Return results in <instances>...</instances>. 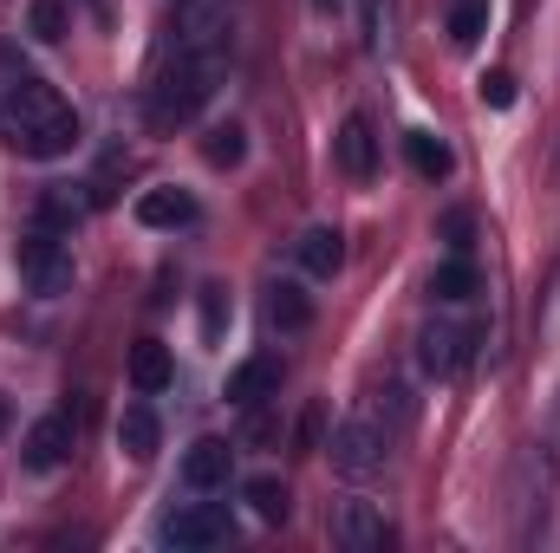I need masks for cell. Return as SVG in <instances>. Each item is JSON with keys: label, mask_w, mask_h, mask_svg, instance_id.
Segmentation results:
<instances>
[{"label": "cell", "mask_w": 560, "mask_h": 553, "mask_svg": "<svg viewBox=\"0 0 560 553\" xmlns=\"http://www.w3.org/2000/svg\"><path fill=\"white\" fill-rule=\"evenodd\" d=\"M0 138L13 143L20 156L52 163V156H66V150L79 143V118H72V105H66L46 79L20 72V79L0 85Z\"/></svg>", "instance_id": "6da1fadb"}, {"label": "cell", "mask_w": 560, "mask_h": 553, "mask_svg": "<svg viewBox=\"0 0 560 553\" xmlns=\"http://www.w3.org/2000/svg\"><path fill=\"white\" fill-rule=\"evenodd\" d=\"M222 72H229V52H176V59L163 66V79L150 85V105H143L150 131H176V125H189V118L215 98Z\"/></svg>", "instance_id": "7a4b0ae2"}, {"label": "cell", "mask_w": 560, "mask_h": 553, "mask_svg": "<svg viewBox=\"0 0 560 553\" xmlns=\"http://www.w3.org/2000/svg\"><path fill=\"white\" fill-rule=\"evenodd\" d=\"M392 436H398V430H392L385 416L372 411V404H359V411L332 430V443H326V449H332V469H339V475H352V482L378 475V469H385V456H392Z\"/></svg>", "instance_id": "3957f363"}, {"label": "cell", "mask_w": 560, "mask_h": 553, "mask_svg": "<svg viewBox=\"0 0 560 553\" xmlns=\"http://www.w3.org/2000/svg\"><path fill=\"white\" fill-rule=\"evenodd\" d=\"M13 261H20L26 293H39V299H59V293H72V255L59 248V235H52V228H33V235L13 248Z\"/></svg>", "instance_id": "277c9868"}, {"label": "cell", "mask_w": 560, "mask_h": 553, "mask_svg": "<svg viewBox=\"0 0 560 553\" xmlns=\"http://www.w3.org/2000/svg\"><path fill=\"white\" fill-rule=\"evenodd\" d=\"M229 534H235V521H229L222 502H189V508H176V515L163 521V548H183V553L222 548Z\"/></svg>", "instance_id": "5b68a950"}, {"label": "cell", "mask_w": 560, "mask_h": 553, "mask_svg": "<svg viewBox=\"0 0 560 553\" xmlns=\"http://www.w3.org/2000/svg\"><path fill=\"white\" fill-rule=\"evenodd\" d=\"M170 33L176 52H229V0H183Z\"/></svg>", "instance_id": "8992f818"}, {"label": "cell", "mask_w": 560, "mask_h": 553, "mask_svg": "<svg viewBox=\"0 0 560 553\" xmlns=\"http://www.w3.org/2000/svg\"><path fill=\"white\" fill-rule=\"evenodd\" d=\"M72 443H79L72 416L52 411V416H39V423L20 436V462H26V469H39V475H52V469H66V462H72Z\"/></svg>", "instance_id": "52a82bcc"}, {"label": "cell", "mask_w": 560, "mask_h": 553, "mask_svg": "<svg viewBox=\"0 0 560 553\" xmlns=\"http://www.w3.org/2000/svg\"><path fill=\"white\" fill-rule=\"evenodd\" d=\"M469 345H476V332H469V326L436 319V326H423V332H418V365L430 372V378H456V372L469 365Z\"/></svg>", "instance_id": "ba28073f"}, {"label": "cell", "mask_w": 560, "mask_h": 553, "mask_svg": "<svg viewBox=\"0 0 560 553\" xmlns=\"http://www.w3.org/2000/svg\"><path fill=\"white\" fill-rule=\"evenodd\" d=\"M229 475H235V449H229L222 436H202V443H189V456H183V482H189L196 495H215V489H229Z\"/></svg>", "instance_id": "9c48e42d"}, {"label": "cell", "mask_w": 560, "mask_h": 553, "mask_svg": "<svg viewBox=\"0 0 560 553\" xmlns=\"http://www.w3.org/2000/svg\"><path fill=\"white\" fill-rule=\"evenodd\" d=\"M332 156H339V169L352 176V183H372L378 176V138H372V118H346L339 125V138H332Z\"/></svg>", "instance_id": "30bf717a"}, {"label": "cell", "mask_w": 560, "mask_h": 553, "mask_svg": "<svg viewBox=\"0 0 560 553\" xmlns=\"http://www.w3.org/2000/svg\"><path fill=\"white\" fill-rule=\"evenodd\" d=\"M332 541L352 553H378L392 541V528H385V515L372 508V502H346L339 515H332Z\"/></svg>", "instance_id": "8fae6325"}, {"label": "cell", "mask_w": 560, "mask_h": 553, "mask_svg": "<svg viewBox=\"0 0 560 553\" xmlns=\"http://www.w3.org/2000/svg\"><path fill=\"white\" fill-rule=\"evenodd\" d=\"M275 391H280V358H268V352L261 358H242L229 372V404H242V411L261 404V398H275Z\"/></svg>", "instance_id": "7c38bea8"}, {"label": "cell", "mask_w": 560, "mask_h": 553, "mask_svg": "<svg viewBox=\"0 0 560 553\" xmlns=\"http://www.w3.org/2000/svg\"><path fill=\"white\" fill-rule=\"evenodd\" d=\"M138 222L143 228H183V222H196V196L189 189H143L138 196Z\"/></svg>", "instance_id": "4fadbf2b"}, {"label": "cell", "mask_w": 560, "mask_h": 553, "mask_svg": "<svg viewBox=\"0 0 560 553\" xmlns=\"http://www.w3.org/2000/svg\"><path fill=\"white\" fill-rule=\"evenodd\" d=\"M300 268L313 280H332L346 268V235H339V228H306V235H300Z\"/></svg>", "instance_id": "5bb4252c"}, {"label": "cell", "mask_w": 560, "mask_h": 553, "mask_svg": "<svg viewBox=\"0 0 560 553\" xmlns=\"http://www.w3.org/2000/svg\"><path fill=\"white\" fill-rule=\"evenodd\" d=\"M156 411L150 404H125V416H118V449L131 456V462H150L156 456Z\"/></svg>", "instance_id": "9a60e30c"}, {"label": "cell", "mask_w": 560, "mask_h": 553, "mask_svg": "<svg viewBox=\"0 0 560 553\" xmlns=\"http://www.w3.org/2000/svg\"><path fill=\"white\" fill-rule=\"evenodd\" d=\"M170 378H176V365H170V345H163V339H138V345H131V385L150 398V391H163Z\"/></svg>", "instance_id": "2e32d148"}, {"label": "cell", "mask_w": 560, "mask_h": 553, "mask_svg": "<svg viewBox=\"0 0 560 553\" xmlns=\"http://www.w3.org/2000/svg\"><path fill=\"white\" fill-rule=\"evenodd\" d=\"M405 156H411V169H418L423 183H443V176L456 169L450 143L436 138V131H405Z\"/></svg>", "instance_id": "e0dca14e"}, {"label": "cell", "mask_w": 560, "mask_h": 553, "mask_svg": "<svg viewBox=\"0 0 560 553\" xmlns=\"http://www.w3.org/2000/svg\"><path fill=\"white\" fill-rule=\"evenodd\" d=\"M268 326H275V332H306V326H313V299H306L293 280L268 286Z\"/></svg>", "instance_id": "ac0fdd59"}, {"label": "cell", "mask_w": 560, "mask_h": 553, "mask_svg": "<svg viewBox=\"0 0 560 553\" xmlns=\"http://www.w3.org/2000/svg\"><path fill=\"white\" fill-rule=\"evenodd\" d=\"M430 293H436L443 306H463V299H476V293H482V274H476V261H469V255L443 261V268L430 274Z\"/></svg>", "instance_id": "d6986e66"}, {"label": "cell", "mask_w": 560, "mask_h": 553, "mask_svg": "<svg viewBox=\"0 0 560 553\" xmlns=\"http://www.w3.org/2000/svg\"><path fill=\"white\" fill-rule=\"evenodd\" d=\"M489 33V0H450V46H476Z\"/></svg>", "instance_id": "ffe728a7"}, {"label": "cell", "mask_w": 560, "mask_h": 553, "mask_svg": "<svg viewBox=\"0 0 560 553\" xmlns=\"http://www.w3.org/2000/svg\"><path fill=\"white\" fill-rule=\"evenodd\" d=\"M242 495H248V508H255L261 521H287V515H293V495H287V482H280V475H255Z\"/></svg>", "instance_id": "44dd1931"}, {"label": "cell", "mask_w": 560, "mask_h": 553, "mask_svg": "<svg viewBox=\"0 0 560 553\" xmlns=\"http://www.w3.org/2000/svg\"><path fill=\"white\" fill-rule=\"evenodd\" d=\"M85 209H92V196H72V189H46V196H39V222H46V228H79Z\"/></svg>", "instance_id": "7402d4cb"}, {"label": "cell", "mask_w": 560, "mask_h": 553, "mask_svg": "<svg viewBox=\"0 0 560 553\" xmlns=\"http://www.w3.org/2000/svg\"><path fill=\"white\" fill-rule=\"evenodd\" d=\"M359 7H365V46L392 52L398 46V0H359Z\"/></svg>", "instance_id": "603a6c76"}, {"label": "cell", "mask_w": 560, "mask_h": 553, "mask_svg": "<svg viewBox=\"0 0 560 553\" xmlns=\"http://www.w3.org/2000/svg\"><path fill=\"white\" fill-rule=\"evenodd\" d=\"M202 156H209V169H235V163L248 156V138H242V125H215V131L202 138Z\"/></svg>", "instance_id": "cb8c5ba5"}, {"label": "cell", "mask_w": 560, "mask_h": 553, "mask_svg": "<svg viewBox=\"0 0 560 553\" xmlns=\"http://www.w3.org/2000/svg\"><path fill=\"white\" fill-rule=\"evenodd\" d=\"M26 20H33V33H39V39H66V0H33V7H26Z\"/></svg>", "instance_id": "d4e9b609"}, {"label": "cell", "mask_w": 560, "mask_h": 553, "mask_svg": "<svg viewBox=\"0 0 560 553\" xmlns=\"http://www.w3.org/2000/svg\"><path fill=\"white\" fill-rule=\"evenodd\" d=\"M476 92H482V105H489V111H509V105H515V79H509V72H482V79H476Z\"/></svg>", "instance_id": "484cf974"}, {"label": "cell", "mask_w": 560, "mask_h": 553, "mask_svg": "<svg viewBox=\"0 0 560 553\" xmlns=\"http://www.w3.org/2000/svg\"><path fill=\"white\" fill-rule=\"evenodd\" d=\"M222 319H229V286H202V332L215 339Z\"/></svg>", "instance_id": "4316f807"}, {"label": "cell", "mask_w": 560, "mask_h": 553, "mask_svg": "<svg viewBox=\"0 0 560 553\" xmlns=\"http://www.w3.org/2000/svg\"><path fill=\"white\" fill-rule=\"evenodd\" d=\"M469 235H476V222H469V209H450V215H443V242H450L456 255H469Z\"/></svg>", "instance_id": "83f0119b"}, {"label": "cell", "mask_w": 560, "mask_h": 553, "mask_svg": "<svg viewBox=\"0 0 560 553\" xmlns=\"http://www.w3.org/2000/svg\"><path fill=\"white\" fill-rule=\"evenodd\" d=\"M313 7H319V13H339V0H313Z\"/></svg>", "instance_id": "f1b7e54d"}, {"label": "cell", "mask_w": 560, "mask_h": 553, "mask_svg": "<svg viewBox=\"0 0 560 553\" xmlns=\"http://www.w3.org/2000/svg\"><path fill=\"white\" fill-rule=\"evenodd\" d=\"M0 430H7V398H0Z\"/></svg>", "instance_id": "f546056e"}]
</instances>
